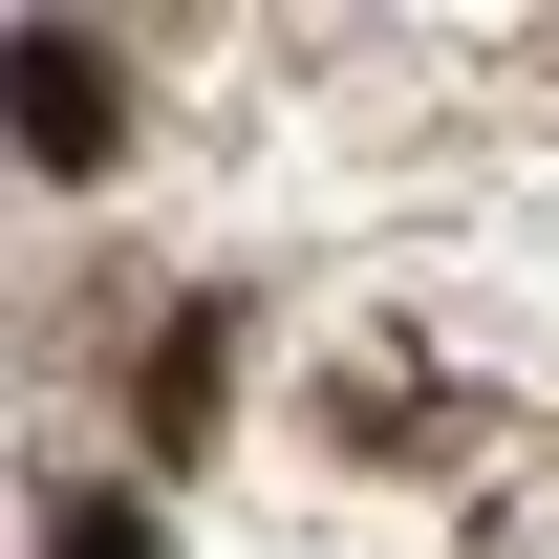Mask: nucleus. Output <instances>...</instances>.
<instances>
[{
    "label": "nucleus",
    "instance_id": "obj_1",
    "mask_svg": "<svg viewBox=\"0 0 559 559\" xmlns=\"http://www.w3.org/2000/svg\"><path fill=\"white\" fill-rule=\"evenodd\" d=\"M108 130H130V108H108V44L44 22V44H22V151H44V173H108Z\"/></svg>",
    "mask_w": 559,
    "mask_h": 559
},
{
    "label": "nucleus",
    "instance_id": "obj_2",
    "mask_svg": "<svg viewBox=\"0 0 559 559\" xmlns=\"http://www.w3.org/2000/svg\"><path fill=\"white\" fill-rule=\"evenodd\" d=\"M44 559H151V516H86V495H66V538H44Z\"/></svg>",
    "mask_w": 559,
    "mask_h": 559
}]
</instances>
